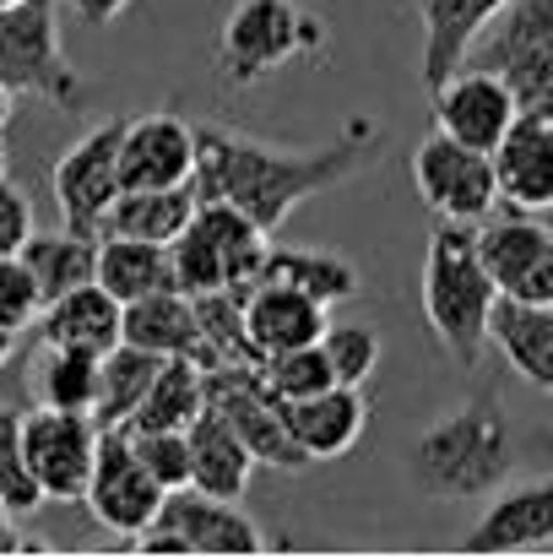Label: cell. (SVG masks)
Returning <instances> with one entry per match:
<instances>
[{"instance_id": "cell-44", "label": "cell", "mask_w": 553, "mask_h": 559, "mask_svg": "<svg viewBox=\"0 0 553 559\" xmlns=\"http://www.w3.org/2000/svg\"><path fill=\"white\" fill-rule=\"evenodd\" d=\"M0 5H16V0H0Z\"/></svg>"}, {"instance_id": "cell-10", "label": "cell", "mask_w": 553, "mask_h": 559, "mask_svg": "<svg viewBox=\"0 0 553 559\" xmlns=\"http://www.w3.org/2000/svg\"><path fill=\"white\" fill-rule=\"evenodd\" d=\"M412 186L423 206L440 223H483L500 212V180H494V153H478L445 131H429L412 147Z\"/></svg>"}, {"instance_id": "cell-2", "label": "cell", "mask_w": 553, "mask_h": 559, "mask_svg": "<svg viewBox=\"0 0 553 559\" xmlns=\"http://www.w3.org/2000/svg\"><path fill=\"white\" fill-rule=\"evenodd\" d=\"M423 321L434 332V343L456 359V365H478V354L489 348V326L500 310V288L478 255V228L472 223H434L429 245H423Z\"/></svg>"}, {"instance_id": "cell-21", "label": "cell", "mask_w": 553, "mask_h": 559, "mask_svg": "<svg viewBox=\"0 0 553 559\" xmlns=\"http://www.w3.org/2000/svg\"><path fill=\"white\" fill-rule=\"evenodd\" d=\"M33 326H38V343H49V348H76V354H98V359H104L109 348H120L125 305H120L109 288L82 283V288L49 299Z\"/></svg>"}, {"instance_id": "cell-37", "label": "cell", "mask_w": 553, "mask_h": 559, "mask_svg": "<svg viewBox=\"0 0 553 559\" xmlns=\"http://www.w3.org/2000/svg\"><path fill=\"white\" fill-rule=\"evenodd\" d=\"M147 473L175 495V489H190V435L184 429H131Z\"/></svg>"}, {"instance_id": "cell-16", "label": "cell", "mask_w": 553, "mask_h": 559, "mask_svg": "<svg viewBox=\"0 0 553 559\" xmlns=\"http://www.w3.org/2000/svg\"><path fill=\"white\" fill-rule=\"evenodd\" d=\"M195 175V126L180 120L175 109L125 120L120 136V180L125 190H169L190 186Z\"/></svg>"}, {"instance_id": "cell-20", "label": "cell", "mask_w": 553, "mask_h": 559, "mask_svg": "<svg viewBox=\"0 0 553 559\" xmlns=\"http://www.w3.org/2000/svg\"><path fill=\"white\" fill-rule=\"evenodd\" d=\"M250 348L255 359H277V354H293V348H310L326 337L332 326V310L288 283H250Z\"/></svg>"}, {"instance_id": "cell-34", "label": "cell", "mask_w": 553, "mask_h": 559, "mask_svg": "<svg viewBox=\"0 0 553 559\" xmlns=\"http://www.w3.org/2000/svg\"><path fill=\"white\" fill-rule=\"evenodd\" d=\"M261 380H266V391H272L277 402H299V396H315V391H326V385H342V380L332 374V359H326L321 343L293 348V354H277V359H261Z\"/></svg>"}, {"instance_id": "cell-23", "label": "cell", "mask_w": 553, "mask_h": 559, "mask_svg": "<svg viewBox=\"0 0 553 559\" xmlns=\"http://www.w3.org/2000/svg\"><path fill=\"white\" fill-rule=\"evenodd\" d=\"M184 435H190V489L217 495V500H244L261 462H255L250 445L233 435V424L206 407Z\"/></svg>"}, {"instance_id": "cell-4", "label": "cell", "mask_w": 553, "mask_h": 559, "mask_svg": "<svg viewBox=\"0 0 553 559\" xmlns=\"http://www.w3.org/2000/svg\"><path fill=\"white\" fill-rule=\"evenodd\" d=\"M321 49H326V27L299 0H233L217 33V82L228 93H250L272 82L282 66Z\"/></svg>"}, {"instance_id": "cell-14", "label": "cell", "mask_w": 553, "mask_h": 559, "mask_svg": "<svg viewBox=\"0 0 553 559\" xmlns=\"http://www.w3.org/2000/svg\"><path fill=\"white\" fill-rule=\"evenodd\" d=\"M98 418L93 413H60V407H38L22 418V456L44 489V500L76 506L87 495L93 462H98Z\"/></svg>"}, {"instance_id": "cell-33", "label": "cell", "mask_w": 553, "mask_h": 559, "mask_svg": "<svg viewBox=\"0 0 553 559\" xmlns=\"http://www.w3.org/2000/svg\"><path fill=\"white\" fill-rule=\"evenodd\" d=\"M98 354H76V348H49L38 354V365L27 374L38 407H60V413H93L98 402Z\"/></svg>"}, {"instance_id": "cell-12", "label": "cell", "mask_w": 553, "mask_h": 559, "mask_svg": "<svg viewBox=\"0 0 553 559\" xmlns=\"http://www.w3.org/2000/svg\"><path fill=\"white\" fill-rule=\"evenodd\" d=\"M478 255L510 305H553V228L538 212H494L478 223Z\"/></svg>"}, {"instance_id": "cell-7", "label": "cell", "mask_w": 553, "mask_h": 559, "mask_svg": "<svg viewBox=\"0 0 553 559\" xmlns=\"http://www.w3.org/2000/svg\"><path fill=\"white\" fill-rule=\"evenodd\" d=\"M467 60L494 71L521 115H553V0H510Z\"/></svg>"}, {"instance_id": "cell-1", "label": "cell", "mask_w": 553, "mask_h": 559, "mask_svg": "<svg viewBox=\"0 0 553 559\" xmlns=\"http://www.w3.org/2000/svg\"><path fill=\"white\" fill-rule=\"evenodd\" d=\"M380 147H385V126L369 115H353L342 136L326 147H277L261 136H239L228 126H206L195 131L190 190L201 201H228L244 217H255L266 234H277L310 195H326L348 186L353 175H364Z\"/></svg>"}, {"instance_id": "cell-41", "label": "cell", "mask_w": 553, "mask_h": 559, "mask_svg": "<svg viewBox=\"0 0 553 559\" xmlns=\"http://www.w3.org/2000/svg\"><path fill=\"white\" fill-rule=\"evenodd\" d=\"M11 104H16V93H11V87H5V82H0V131H5V126H11Z\"/></svg>"}, {"instance_id": "cell-3", "label": "cell", "mask_w": 553, "mask_h": 559, "mask_svg": "<svg viewBox=\"0 0 553 559\" xmlns=\"http://www.w3.org/2000/svg\"><path fill=\"white\" fill-rule=\"evenodd\" d=\"M510 462H516V445H510V424L494 391H472L467 402L440 413L412 445L418 484L440 500L494 495L500 484H510Z\"/></svg>"}, {"instance_id": "cell-15", "label": "cell", "mask_w": 553, "mask_h": 559, "mask_svg": "<svg viewBox=\"0 0 553 559\" xmlns=\"http://www.w3.org/2000/svg\"><path fill=\"white\" fill-rule=\"evenodd\" d=\"M429 98H434V131H445V136H456V142H467L478 153H494L505 142V131L521 120L516 93L494 71H483L472 60L456 66Z\"/></svg>"}, {"instance_id": "cell-8", "label": "cell", "mask_w": 553, "mask_h": 559, "mask_svg": "<svg viewBox=\"0 0 553 559\" xmlns=\"http://www.w3.org/2000/svg\"><path fill=\"white\" fill-rule=\"evenodd\" d=\"M131 544L136 555H261L266 549L255 516L239 511V500H217L201 489L164 495L158 522Z\"/></svg>"}, {"instance_id": "cell-39", "label": "cell", "mask_w": 553, "mask_h": 559, "mask_svg": "<svg viewBox=\"0 0 553 559\" xmlns=\"http://www.w3.org/2000/svg\"><path fill=\"white\" fill-rule=\"evenodd\" d=\"M33 239V201L22 186L0 180V255H22V245Z\"/></svg>"}, {"instance_id": "cell-28", "label": "cell", "mask_w": 553, "mask_h": 559, "mask_svg": "<svg viewBox=\"0 0 553 559\" xmlns=\"http://www.w3.org/2000/svg\"><path fill=\"white\" fill-rule=\"evenodd\" d=\"M22 261H27L44 305L71 294V288H82V283H98V239L71 234V228H60V234H38L33 228V239L22 245Z\"/></svg>"}, {"instance_id": "cell-13", "label": "cell", "mask_w": 553, "mask_h": 559, "mask_svg": "<svg viewBox=\"0 0 553 559\" xmlns=\"http://www.w3.org/2000/svg\"><path fill=\"white\" fill-rule=\"evenodd\" d=\"M206 407L223 413L233 424V435L250 445V456L261 467H277V473H299L310 467L304 451L293 445L288 435V418H282V402L266 391L261 365H233V370H206Z\"/></svg>"}, {"instance_id": "cell-35", "label": "cell", "mask_w": 553, "mask_h": 559, "mask_svg": "<svg viewBox=\"0 0 553 559\" xmlns=\"http://www.w3.org/2000/svg\"><path fill=\"white\" fill-rule=\"evenodd\" d=\"M0 506L11 516H27V511L44 506V489H38L27 456H22V418L5 413V407H0Z\"/></svg>"}, {"instance_id": "cell-30", "label": "cell", "mask_w": 553, "mask_h": 559, "mask_svg": "<svg viewBox=\"0 0 553 559\" xmlns=\"http://www.w3.org/2000/svg\"><path fill=\"white\" fill-rule=\"evenodd\" d=\"M250 288H212L195 299L201 316V365L206 370H233V365H261L250 348Z\"/></svg>"}, {"instance_id": "cell-22", "label": "cell", "mask_w": 553, "mask_h": 559, "mask_svg": "<svg viewBox=\"0 0 553 559\" xmlns=\"http://www.w3.org/2000/svg\"><path fill=\"white\" fill-rule=\"evenodd\" d=\"M282 418H288V435L304 451V462H332V456L359 445L369 407L359 385H326L315 396L282 402Z\"/></svg>"}, {"instance_id": "cell-5", "label": "cell", "mask_w": 553, "mask_h": 559, "mask_svg": "<svg viewBox=\"0 0 553 559\" xmlns=\"http://www.w3.org/2000/svg\"><path fill=\"white\" fill-rule=\"evenodd\" d=\"M272 250V234L244 217L228 201H201L190 228L169 245V266H175V288L201 299L212 288H250L261 277V261Z\"/></svg>"}, {"instance_id": "cell-43", "label": "cell", "mask_w": 553, "mask_h": 559, "mask_svg": "<svg viewBox=\"0 0 553 559\" xmlns=\"http://www.w3.org/2000/svg\"><path fill=\"white\" fill-rule=\"evenodd\" d=\"M5 169H11V153H5V136H0V180H5Z\"/></svg>"}, {"instance_id": "cell-45", "label": "cell", "mask_w": 553, "mask_h": 559, "mask_svg": "<svg viewBox=\"0 0 553 559\" xmlns=\"http://www.w3.org/2000/svg\"><path fill=\"white\" fill-rule=\"evenodd\" d=\"M549 228H553V212H549Z\"/></svg>"}, {"instance_id": "cell-19", "label": "cell", "mask_w": 553, "mask_h": 559, "mask_svg": "<svg viewBox=\"0 0 553 559\" xmlns=\"http://www.w3.org/2000/svg\"><path fill=\"white\" fill-rule=\"evenodd\" d=\"M412 5H418V33H423L418 76H423V87L434 93L456 66H467L472 44L483 38V27H489L510 0H412Z\"/></svg>"}, {"instance_id": "cell-25", "label": "cell", "mask_w": 553, "mask_h": 559, "mask_svg": "<svg viewBox=\"0 0 553 559\" xmlns=\"http://www.w3.org/2000/svg\"><path fill=\"white\" fill-rule=\"evenodd\" d=\"M489 343L500 348L510 374H521L532 391L553 396V305H510V299H500Z\"/></svg>"}, {"instance_id": "cell-11", "label": "cell", "mask_w": 553, "mask_h": 559, "mask_svg": "<svg viewBox=\"0 0 553 559\" xmlns=\"http://www.w3.org/2000/svg\"><path fill=\"white\" fill-rule=\"evenodd\" d=\"M164 495L169 489L147 473L131 429H104L98 435V462H93V478H87V495H82L93 522L115 538H142L158 522Z\"/></svg>"}, {"instance_id": "cell-26", "label": "cell", "mask_w": 553, "mask_h": 559, "mask_svg": "<svg viewBox=\"0 0 553 559\" xmlns=\"http://www.w3.org/2000/svg\"><path fill=\"white\" fill-rule=\"evenodd\" d=\"M255 283H288V288L321 299L326 310L359 299V288H364L359 266L348 255H332V250H315V245H272Z\"/></svg>"}, {"instance_id": "cell-42", "label": "cell", "mask_w": 553, "mask_h": 559, "mask_svg": "<svg viewBox=\"0 0 553 559\" xmlns=\"http://www.w3.org/2000/svg\"><path fill=\"white\" fill-rule=\"evenodd\" d=\"M11 348H16V332H0V370H5V359H11Z\"/></svg>"}, {"instance_id": "cell-36", "label": "cell", "mask_w": 553, "mask_h": 559, "mask_svg": "<svg viewBox=\"0 0 553 559\" xmlns=\"http://www.w3.org/2000/svg\"><path fill=\"white\" fill-rule=\"evenodd\" d=\"M321 348H326V359H332V374L342 380V385H359L364 391V380L380 370V337L369 332V326H326V337H321Z\"/></svg>"}, {"instance_id": "cell-29", "label": "cell", "mask_w": 553, "mask_h": 559, "mask_svg": "<svg viewBox=\"0 0 553 559\" xmlns=\"http://www.w3.org/2000/svg\"><path fill=\"white\" fill-rule=\"evenodd\" d=\"M201 195L190 186H169V190H125L109 212V228L104 234H131V239H147V245H175L190 217H195Z\"/></svg>"}, {"instance_id": "cell-9", "label": "cell", "mask_w": 553, "mask_h": 559, "mask_svg": "<svg viewBox=\"0 0 553 559\" xmlns=\"http://www.w3.org/2000/svg\"><path fill=\"white\" fill-rule=\"evenodd\" d=\"M120 136H125V120H104V126H93L87 136H76L55 158L49 186H55V201H60V223L71 234L104 239L109 212L125 195V180H120Z\"/></svg>"}, {"instance_id": "cell-40", "label": "cell", "mask_w": 553, "mask_h": 559, "mask_svg": "<svg viewBox=\"0 0 553 559\" xmlns=\"http://www.w3.org/2000/svg\"><path fill=\"white\" fill-rule=\"evenodd\" d=\"M87 27H109V22H120L125 11H131V0H65Z\"/></svg>"}, {"instance_id": "cell-38", "label": "cell", "mask_w": 553, "mask_h": 559, "mask_svg": "<svg viewBox=\"0 0 553 559\" xmlns=\"http://www.w3.org/2000/svg\"><path fill=\"white\" fill-rule=\"evenodd\" d=\"M44 316V294L22 255H0V332H27Z\"/></svg>"}, {"instance_id": "cell-32", "label": "cell", "mask_w": 553, "mask_h": 559, "mask_svg": "<svg viewBox=\"0 0 553 559\" xmlns=\"http://www.w3.org/2000/svg\"><path fill=\"white\" fill-rule=\"evenodd\" d=\"M201 413H206V365L201 359H164L131 429H190Z\"/></svg>"}, {"instance_id": "cell-17", "label": "cell", "mask_w": 553, "mask_h": 559, "mask_svg": "<svg viewBox=\"0 0 553 559\" xmlns=\"http://www.w3.org/2000/svg\"><path fill=\"white\" fill-rule=\"evenodd\" d=\"M553 544V478L500 484L489 511L467 527L472 555H527Z\"/></svg>"}, {"instance_id": "cell-24", "label": "cell", "mask_w": 553, "mask_h": 559, "mask_svg": "<svg viewBox=\"0 0 553 559\" xmlns=\"http://www.w3.org/2000/svg\"><path fill=\"white\" fill-rule=\"evenodd\" d=\"M120 343L153 354V359H201V316L195 299L180 288L147 294L136 305H125V332Z\"/></svg>"}, {"instance_id": "cell-18", "label": "cell", "mask_w": 553, "mask_h": 559, "mask_svg": "<svg viewBox=\"0 0 553 559\" xmlns=\"http://www.w3.org/2000/svg\"><path fill=\"white\" fill-rule=\"evenodd\" d=\"M500 206L510 212H553V115H521L494 147Z\"/></svg>"}, {"instance_id": "cell-27", "label": "cell", "mask_w": 553, "mask_h": 559, "mask_svg": "<svg viewBox=\"0 0 553 559\" xmlns=\"http://www.w3.org/2000/svg\"><path fill=\"white\" fill-rule=\"evenodd\" d=\"M98 288H109L120 305H136L147 294L175 288L169 245H147L131 234H104L98 239Z\"/></svg>"}, {"instance_id": "cell-31", "label": "cell", "mask_w": 553, "mask_h": 559, "mask_svg": "<svg viewBox=\"0 0 553 559\" xmlns=\"http://www.w3.org/2000/svg\"><path fill=\"white\" fill-rule=\"evenodd\" d=\"M158 365L164 359H153V354H142L131 343L104 354V365H98V402H93L98 429H131L136 407L147 402V391L158 380Z\"/></svg>"}, {"instance_id": "cell-6", "label": "cell", "mask_w": 553, "mask_h": 559, "mask_svg": "<svg viewBox=\"0 0 553 559\" xmlns=\"http://www.w3.org/2000/svg\"><path fill=\"white\" fill-rule=\"evenodd\" d=\"M0 82L16 98H44L55 109L82 104V76L60 44V0L0 5Z\"/></svg>"}]
</instances>
